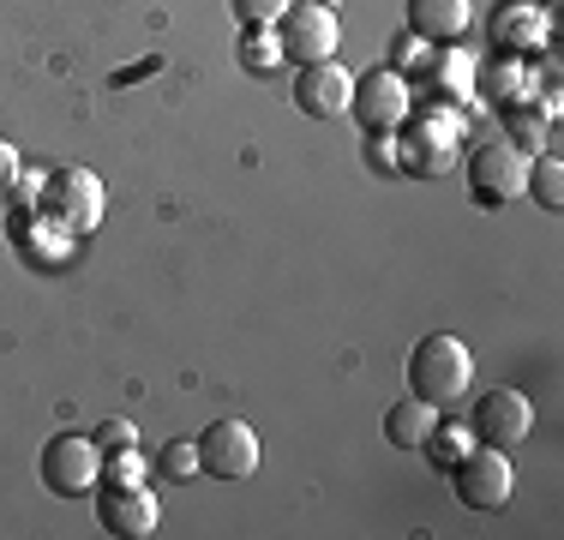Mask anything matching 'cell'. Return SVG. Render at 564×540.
Returning <instances> with one entry per match:
<instances>
[{
    "mask_svg": "<svg viewBox=\"0 0 564 540\" xmlns=\"http://www.w3.org/2000/svg\"><path fill=\"white\" fill-rule=\"evenodd\" d=\"M259 432L247 421H210L198 432V468L210 480H252L259 475Z\"/></svg>",
    "mask_w": 564,
    "mask_h": 540,
    "instance_id": "obj_7",
    "label": "cell"
},
{
    "mask_svg": "<svg viewBox=\"0 0 564 540\" xmlns=\"http://www.w3.org/2000/svg\"><path fill=\"white\" fill-rule=\"evenodd\" d=\"M240 66H247V73H276L282 66L276 24H240Z\"/></svg>",
    "mask_w": 564,
    "mask_h": 540,
    "instance_id": "obj_19",
    "label": "cell"
},
{
    "mask_svg": "<svg viewBox=\"0 0 564 540\" xmlns=\"http://www.w3.org/2000/svg\"><path fill=\"white\" fill-rule=\"evenodd\" d=\"M228 7H235L240 24H276L289 12V0H228Z\"/></svg>",
    "mask_w": 564,
    "mask_h": 540,
    "instance_id": "obj_23",
    "label": "cell"
},
{
    "mask_svg": "<svg viewBox=\"0 0 564 540\" xmlns=\"http://www.w3.org/2000/svg\"><path fill=\"white\" fill-rule=\"evenodd\" d=\"M348 115H355L360 127L372 132V139L397 132L402 120L414 115V85H409V73H397V66H367V73L355 78V97H348Z\"/></svg>",
    "mask_w": 564,
    "mask_h": 540,
    "instance_id": "obj_3",
    "label": "cell"
},
{
    "mask_svg": "<svg viewBox=\"0 0 564 540\" xmlns=\"http://www.w3.org/2000/svg\"><path fill=\"white\" fill-rule=\"evenodd\" d=\"M402 169L409 174H445L463 144V115L456 108H426V115L402 120Z\"/></svg>",
    "mask_w": 564,
    "mask_h": 540,
    "instance_id": "obj_4",
    "label": "cell"
},
{
    "mask_svg": "<svg viewBox=\"0 0 564 540\" xmlns=\"http://www.w3.org/2000/svg\"><path fill=\"white\" fill-rule=\"evenodd\" d=\"M397 54H391V61H384V66H397V73H414V66H426V54H433V43H421V36H397V43H391Z\"/></svg>",
    "mask_w": 564,
    "mask_h": 540,
    "instance_id": "obj_24",
    "label": "cell"
},
{
    "mask_svg": "<svg viewBox=\"0 0 564 540\" xmlns=\"http://www.w3.org/2000/svg\"><path fill=\"white\" fill-rule=\"evenodd\" d=\"M480 90H492V102H505V108H522V102H534L529 61H522V54H499V61L487 66V78H480Z\"/></svg>",
    "mask_w": 564,
    "mask_h": 540,
    "instance_id": "obj_16",
    "label": "cell"
},
{
    "mask_svg": "<svg viewBox=\"0 0 564 540\" xmlns=\"http://www.w3.org/2000/svg\"><path fill=\"white\" fill-rule=\"evenodd\" d=\"M139 480H144L139 444H127V451H102V486H139Z\"/></svg>",
    "mask_w": 564,
    "mask_h": 540,
    "instance_id": "obj_21",
    "label": "cell"
},
{
    "mask_svg": "<svg viewBox=\"0 0 564 540\" xmlns=\"http://www.w3.org/2000/svg\"><path fill=\"white\" fill-rule=\"evenodd\" d=\"M97 522L120 540H151L163 510H156V493L151 486H97Z\"/></svg>",
    "mask_w": 564,
    "mask_h": 540,
    "instance_id": "obj_12",
    "label": "cell"
},
{
    "mask_svg": "<svg viewBox=\"0 0 564 540\" xmlns=\"http://www.w3.org/2000/svg\"><path fill=\"white\" fill-rule=\"evenodd\" d=\"M522 198H534L541 210H564V162H558V151L529 156V186H522Z\"/></svg>",
    "mask_w": 564,
    "mask_h": 540,
    "instance_id": "obj_18",
    "label": "cell"
},
{
    "mask_svg": "<svg viewBox=\"0 0 564 540\" xmlns=\"http://www.w3.org/2000/svg\"><path fill=\"white\" fill-rule=\"evenodd\" d=\"M541 7H546V0H541Z\"/></svg>",
    "mask_w": 564,
    "mask_h": 540,
    "instance_id": "obj_27",
    "label": "cell"
},
{
    "mask_svg": "<svg viewBox=\"0 0 564 540\" xmlns=\"http://www.w3.org/2000/svg\"><path fill=\"white\" fill-rule=\"evenodd\" d=\"M522 139H529V144H546V115H534L529 102L510 108V144H522Z\"/></svg>",
    "mask_w": 564,
    "mask_h": 540,
    "instance_id": "obj_22",
    "label": "cell"
},
{
    "mask_svg": "<svg viewBox=\"0 0 564 540\" xmlns=\"http://www.w3.org/2000/svg\"><path fill=\"white\" fill-rule=\"evenodd\" d=\"M546 36H553V19H546L541 0H505V7L487 12V43L499 54H541Z\"/></svg>",
    "mask_w": 564,
    "mask_h": 540,
    "instance_id": "obj_11",
    "label": "cell"
},
{
    "mask_svg": "<svg viewBox=\"0 0 564 540\" xmlns=\"http://www.w3.org/2000/svg\"><path fill=\"white\" fill-rule=\"evenodd\" d=\"M97 444H102V451H127V444H139V426H132V421H102Z\"/></svg>",
    "mask_w": 564,
    "mask_h": 540,
    "instance_id": "obj_25",
    "label": "cell"
},
{
    "mask_svg": "<svg viewBox=\"0 0 564 540\" xmlns=\"http://www.w3.org/2000/svg\"><path fill=\"white\" fill-rule=\"evenodd\" d=\"M156 475L163 480H181V486H193L205 468H198V444L193 439H169L163 451H156Z\"/></svg>",
    "mask_w": 564,
    "mask_h": 540,
    "instance_id": "obj_20",
    "label": "cell"
},
{
    "mask_svg": "<svg viewBox=\"0 0 564 540\" xmlns=\"http://www.w3.org/2000/svg\"><path fill=\"white\" fill-rule=\"evenodd\" d=\"M475 444H480V439H475V426H468V421H438L433 432H426L421 451L433 456V468H445V475H451V468L463 463V456L475 451Z\"/></svg>",
    "mask_w": 564,
    "mask_h": 540,
    "instance_id": "obj_17",
    "label": "cell"
},
{
    "mask_svg": "<svg viewBox=\"0 0 564 540\" xmlns=\"http://www.w3.org/2000/svg\"><path fill=\"white\" fill-rule=\"evenodd\" d=\"M43 480H48V493H61V498H90L102 486V444L97 439H85V432H61V439H48L43 444Z\"/></svg>",
    "mask_w": 564,
    "mask_h": 540,
    "instance_id": "obj_6",
    "label": "cell"
},
{
    "mask_svg": "<svg viewBox=\"0 0 564 540\" xmlns=\"http://www.w3.org/2000/svg\"><path fill=\"white\" fill-rule=\"evenodd\" d=\"M475 439L480 444H499V451H517L522 439L534 432V402H529V390H517V385H492L487 397H480V409H475Z\"/></svg>",
    "mask_w": 564,
    "mask_h": 540,
    "instance_id": "obj_10",
    "label": "cell"
},
{
    "mask_svg": "<svg viewBox=\"0 0 564 540\" xmlns=\"http://www.w3.org/2000/svg\"><path fill=\"white\" fill-rule=\"evenodd\" d=\"M475 24V0H409V31L421 43H463Z\"/></svg>",
    "mask_w": 564,
    "mask_h": 540,
    "instance_id": "obj_14",
    "label": "cell"
},
{
    "mask_svg": "<svg viewBox=\"0 0 564 540\" xmlns=\"http://www.w3.org/2000/svg\"><path fill=\"white\" fill-rule=\"evenodd\" d=\"M19 174H24V162H19V151H12V139H0V198L19 186Z\"/></svg>",
    "mask_w": 564,
    "mask_h": 540,
    "instance_id": "obj_26",
    "label": "cell"
},
{
    "mask_svg": "<svg viewBox=\"0 0 564 540\" xmlns=\"http://www.w3.org/2000/svg\"><path fill=\"white\" fill-rule=\"evenodd\" d=\"M468 186H475V205H517L529 186V151L510 139H480L468 151Z\"/></svg>",
    "mask_w": 564,
    "mask_h": 540,
    "instance_id": "obj_5",
    "label": "cell"
},
{
    "mask_svg": "<svg viewBox=\"0 0 564 540\" xmlns=\"http://www.w3.org/2000/svg\"><path fill=\"white\" fill-rule=\"evenodd\" d=\"M348 97H355V73L343 61H313L294 73V108L313 120H337L348 115Z\"/></svg>",
    "mask_w": 564,
    "mask_h": 540,
    "instance_id": "obj_13",
    "label": "cell"
},
{
    "mask_svg": "<svg viewBox=\"0 0 564 540\" xmlns=\"http://www.w3.org/2000/svg\"><path fill=\"white\" fill-rule=\"evenodd\" d=\"M43 216L66 223L73 235H90V228L102 223V181H97L90 169H61V174H48V186H43Z\"/></svg>",
    "mask_w": 564,
    "mask_h": 540,
    "instance_id": "obj_9",
    "label": "cell"
},
{
    "mask_svg": "<svg viewBox=\"0 0 564 540\" xmlns=\"http://www.w3.org/2000/svg\"><path fill=\"white\" fill-rule=\"evenodd\" d=\"M468 390H475V355H468L463 336L451 331L421 336L409 355V397L433 402V409H456Z\"/></svg>",
    "mask_w": 564,
    "mask_h": 540,
    "instance_id": "obj_1",
    "label": "cell"
},
{
    "mask_svg": "<svg viewBox=\"0 0 564 540\" xmlns=\"http://www.w3.org/2000/svg\"><path fill=\"white\" fill-rule=\"evenodd\" d=\"M276 36H282V61H294V66L337 61L343 19H337V7H330V0H294V7L276 19Z\"/></svg>",
    "mask_w": 564,
    "mask_h": 540,
    "instance_id": "obj_2",
    "label": "cell"
},
{
    "mask_svg": "<svg viewBox=\"0 0 564 540\" xmlns=\"http://www.w3.org/2000/svg\"><path fill=\"white\" fill-rule=\"evenodd\" d=\"M451 480H456V498H463L468 510H499V505H510L517 468H510V451H499V444H475V451L451 468Z\"/></svg>",
    "mask_w": 564,
    "mask_h": 540,
    "instance_id": "obj_8",
    "label": "cell"
},
{
    "mask_svg": "<svg viewBox=\"0 0 564 540\" xmlns=\"http://www.w3.org/2000/svg\"><path fill=\"white\" fill-rule=\"evenodd\" d=\"M433 426H438V409H433V402H421V397H402V402L384 409V439H391L397 451H421Z\"/></svg>",
    "mask_w": 564,
    "mask_h": 540,
    "instance_id": "obj_15",
    "label": "cell"
}]
</instances>
